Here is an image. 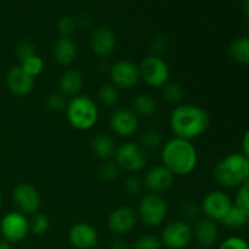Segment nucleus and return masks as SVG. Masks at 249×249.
I'll list each match as a JSON object with an SVG mask.
<instances>
[{
	"label": "nucleus",
	"mask_w": 249,
	"mask_h": 249,
	"mask_svg": "<svg viewBox=\"0 0 249 249\" xmlns=\"http://www.w3.org/2000/svg\"><path fill=\"white\" fill-rule=\"evenodd\" d=\"M91 150L99 160L108 162L116 155V141L108 134H97L91 141Z\"/></svg>",
	"instance_id": "nucleus-22"
},
{
	"label": "nucleus",
	"mask_w": 249,
	"mask_h": 249,
	"mask_svg": "<svg viewBox=\"0 0 249 249\" xmlns=\"http://www.w3.org/2000/svg\"><path fill=\"white\" fill-rule=\"evenodd\" d=\"M57 29L60 32L61 36H68L72 38L73 33L77 29V22L72 17H62L57 23Z\"/></svg>",
	"instance_id": "nucleus-39"
},
{
	"label": "nucleus",
	"mask_w": 249,
	"mask_h": 249,
	"mask_svg": "<svg viewBox=\"0 0 249 249\" xmlns=\"http://www.w3.org/2000/svg\"><path fill=\"white\" fill-rule=\"evenodd\" d=\"M243 9H245L246 15L249 17V0H245V2H243Z\"/></svg>",
	"instance_id": "nucleus-44"
},
{
	"label": "nucleus",
	"mask_w": 249,
	"mask_h": 249,
	"mask_svg": "<svg viewBox=\"0 0 249 249\" xmlns=\"http://www.w3.org/2000/svg\"><path fill=\"white\" fill-rule=\"evenodd\" d=\"M97 99H99L100 104L104 106L113 107L118 104L119 91L113 84L107 83V84L100 87L99 91H97Z\"/></svg>",
	"instance_id": "nucleus-27"
},
{
	"label": "nucleus",
	"mask_w": 249,
	"mask_h": 249,
	"mask_svg": "<svg viewBox=\"0 0 249 249\" xmlns=\"http://www.w3.org/2000/svg\"><path fill=\"white\" fill-rule=\"evenodd\" d=\"M109 249H129V245L126 243L125 240H123L122 237H118L111 243Z\"/></svg>",
	"instance_id": "nucleus-42"
},
{
	"label": "nucleus",
	"mask_w": 249,
	"mask_h": 249,
	"mask_svg": "<svg viewBox=\"0 0 249 249\" xmlns=\"http://www.w3.org/2000/svg\"><path fill=\"white\" fill-rule=\"evenodd\" d=\"M139 143L143 150H156V148L162 147L163 145V135L158 129L156 128H146L141 131Z\"/></svg>",
	"instance_id": "nucleus-26"
},
{
	"label": "nucleus",
	"mask_w": 249,
	"mask_h": 249,
	"mask_svg": "<svg viewBox=\"0 0 249 249\" xmlns=\"http://www.w3.org/2000/svg\"><path fill=\"white\" fill-rule=\"evenodd\" d=\"M162 96L168 104L180 105L184 100V89L179 83L168 82L162 88Z\"/></svg>",
	"instance_id": "nucleus-28"
},
{
	"label": "nucleus",
	"mask_w": 249,
	"mask_h": 249,
	"mask_svg": "<svg viewBox=\"0 0 249 249\" xmlns=\"http://www.w3.org/2000/svg\"><path fill=\"white\" fill-rule=\"evenodd\" d=\"M233 204L242 209L243 212H246L249 216V181L245 182L242 186L238 187Z\"/></svg>",
	"instance_id": "nucleus-36"
},
{
	"label": "nucleus",
	"mask_w": 249,
	"mask_h": 249,
	"mask_svg": "<svg viewBox=\"0 0 249 249\" xmlns=\"http://www.w3.org/2000/svg\"><path fill=\"white\" fill-rule=\"evenodd\" d=\"M230 57L241 65H249V36H238L229 46Z\"/></svg>",
	"instance_id": "nucleus-24"
},
{
	"label": "nucleus",
	"mask_w": 249,
	"mask_h": 249,
	"mask_svg": "<svg viewBox=\"0 0 249 249\" xmlns=\"http://www.w3.org/2000/svg\"><path fill=\"white\" fill-rule=\"evenodd\" d=\"M133 249H162V242L156 236L145 233L136 238Z\"/></svg>",
	"instance_id": "nucleus-33"
},
{
	"label": "nucleus",
	"mask_w": 249,
	"mask_h": 249,
	"mask_svg": "<svg viewBox=\"0 0 249 249\" xmlns=\"http://www.w3.org/2000/svg\"><path fill=\"white\" fill-rule=\"evenodd\" d=\"M169 125L175 138L191 141L208 130L211 125V116L201 106L180 104L175 106L170 113Z\"/></svg>",
	"instance_id": "nucleus-1"
},
{
	"label": "nucleus",
	"mask_w": 249,
	"mask_h": 249,
	"mask_svg": "<svg viewBox=\"0 0 249 249\" xmlns=\"http://www.w3.org/2000/svg\"><path fill=\"white\" fill-rule=\"evenodd\" d=\"M160 160L174 177H187L196 169L198 155L191 141L174 136L162 145Z\"/></svg>",
	"instance_id": "nucleus-2"
},
{
	"label": "nucleus",
	"mask_w": 249,
	"mask_h": 249,
	"mask_svg": "<svg viewBox=\"0 0 249 249\" xmlns=\"http://www.w3.org/2000/svg\"><path fill=\"white\" fill-rule=\"evenodd\" d=\"M19 66H21L22 70H23L27 74H29L33 78L40 75L44 71V61L38 53H36V55L31 56V57L22 61Z\"/></svg>",
	"instance_id": "nucleus-31"
},
{
	"label": "nucleus",
	"mask_w": 249,
	"mask_h": 249,
	"mask_svg": "<svg viewBox=\"0 0 249 249\" xmlns=\"http://www.w3.org/2000/svg\"><path fill=\"white\" fill-rule=\"evenodd\" d=\"M109 128L119 138H130L138 131L140 119L128 107H119L109 117Z\"/></svg>",
	"instance_id": "nucleus-14"
},
{
	"label": "nucleus",
	"mask_w": 249,
	"mask_h": 249,
	"mask_svg": "<svg viewBox=\"0 0 249 249\" xmlns=\"http://www.w3.org/2000/svg\"><path fill=\"white\" fill-rule=\"evenodd\" d=\"M29 231V219L17 211L7 212L0 219V235L9 243H18L27 238Z\"/></svg>",
	"instance_id": "nucleus-8"
},
{
	"label": "nucleus",
	"mask_w": 249,
	"mask_h": 249,
	"mask_svg": "<svg viewBox=\"0 0 249 249\" xmlns=\"http://www.w3.org/2000/svg\"><path fill=\"white\" fill-rule=\"evenodd\" d=\"M168 211L169 209L164 197L148 192L139 201L136 214L143 225L156 228L164 223L168 216Z\"/></svg>",
	"instance_id": "nucleus-5"
},
{
	"label": "nucleus",
	"mask_w": 249,
	"mask_h": 249,
	"mask_svg": "<svg viewBox=\"0 0 249 249\" xmlns=\"http://www.w3.org/2000/svg\"><path fill=\"white\" fill-rule=\"evenodd\" d=\"M50 229V219L44 213H36L29 219V231L36 236H43Z\"/></svg>",
	"instance_id": "nucleus-29"
},
{
	"label": "nucleus",
	"mask_w": 249,
	"mask_h": 249,
	"mask_svg": "<svg viewBox=\"0 0 249 249\" xmlns=\"http://www.w3.org/2000/svg\"><path fill=\"white\" fill-rule=\"evenodd\" d=\"M194 238L198 243V247L211 248L216 243L219 237V228L216 221L208 218H199L192 228Z\"/></svg>",
	"instance_id": "nucleus-19"
},
{
	"label": "nucleus",
	"mask_w": 249,
	"mask_h": 249,
	"mask_svg": "<svg viewBox=\"0 0 249 249\" xmlns=\"http://www.w3.org/2000/svg\"><path fill=\"white\" fill-rule=\"evenodd\" d=\"M111 84L117 89L130 90L140 80V70L139 65L129 60H119L112 63L108 70Z\"/></svg>",
	"instance_id": "nucleus-11"
},
{
	"label": "nucleus",
	"mask_w": 249,
	"mask_h": 249,
	"mask_svg": "<svg viewBox=\"0 0 249 249\" xmlns=\"http://www.w3.org/2000/svg\"><path fill=\"white\" fill-rule=\"evenodd\" d=\"M78 55L77 44L72 38L60 36L53 45V60L61 66H71Z\"/></svg>",
	"instance_id": "nucleus-20"
},
{
	"label": "nucleus",
	"mask_w": 249,
	"mask_h": 249,
	"mask_svg": "<svg viewBox=\"0 0 249 249\" xmlns=\"http://www.w3.org/2000/svg\"><path fill=\"white\" fill-rule=\"evenodd\" d=\"M175 177L165 167L155 165L146 172L143 177V189L147 190L150 194L160 195L168 191L174 184Z\"/></svg>",
	"instance_id": "nucleus-15"
},
{
	"label": "nucleus",
	"mask_w": 249,
	"mask_h": 249,
	"mask_svg": "<svg viewBox=\"0 0 249 249\" xmlns=\"http://www.w3.org/2000/svg\"><path fill=\"white\" fill-rule=\"evenodd\" d=\"M66 117L75 130L88 131L91 130L99 122L100 111L91 97L79 94L67 102Z\"/></svg>",
	"instance_id": "nucleus-4"
},
{
	"label": "nucleus",
	"mask_w": 249,
	"mask_h": 249,
	"mask_svg": "<svg viewBox=\"0 0 249 249\" xmlns=\"http://www.w3.org/2000/svg\"><path fill=\"white\" fill-rule=\"evenodd\" d=\"M131 109L139 117V119H147L155 116L157 112V102L151 95L139 94L131 101Z\"/></svg>",
	"instance_id": "nucleus-23"
},
{
	"label": "nucleus",
	"mask_w": 249,
	"mask_h": 249,
	"mask_svg": "<svg viewBox=\"0 0 249 249\" xmlns=\"http://www.w3.org/2000/svg\"><path fill=\"white\" fill-rule=\"evenodd\" d=\"M232 206L233 202L229 194L223 190H213L202 199L201 211L204 214V218L220 223Z\"/></svg>",
	"instance_id": "nucleus-12"
},
{
	"label": "nucleus",
	"mask_w": 249,
	"mask_h": 249,
	"mask_svg": "<svg viewBox=\"0 0 249 249\" xmlns=\"http://www.w3.org/2000/svg\"><path fill=\"white\" fill-rule=\"evenodd\" d=\"M241 148H242V152L241 153L249 160V129L243 134L242 141H241Z\"/></svg>",
	"instance_id": "nucleus-41"
},
{
	"label": "nucleus",
	"mask_w": 249,
	"mask_h": 249,
	"mask_svg": "<svg viewBox=\"0 0 249 249\" xmlns=\"http://www.w3.org/2000/svg\"><path fill=\"white\" fill-rule=\"evenodd\" d=\"M15 53H16V56L19 60V62H22V61H24L26 58L36 55V45H34L32 41L23 40L16 46V51H15Z\"/></svg>",
	"instance_id": "nucleus-37"
},
{
	"label": "nucleus",
	"mask_w": 249,
	"mask_h": 249,
	"mask_svg": "<svg viewBox=\"0 0 249 249\" xmlns=\"http://www.w3.org/2000/svg\"><path fill=\"white\" fill-rule=\"evenodd\" d=\"M140 79L153 89H162L170 78V68L162 56L148 55L139 65Z\"/></svg>",
	"instance_id": "nucleus-6"
},
{
	"label": "nucleus",
	"mask_w": 249,
	"mask_h": 249,
	"mask_svg": "<svg viewBox=\"0 0 249 249\" xmlns=\"http://www.w3.org/2000/svg\"><path fill=\"white\" fill-rule=\"evenodd\" d=\"M67 102V97L63 96L61 92H51L46 96L45 100L46 107L53 112H61L66 109Z\"/></svg>",
	"instance_id": "nucleus-35"
},
{
	"label": "nucleus",
	"mask_w": 249,
	"mask_h": 249,
	"mask_svg": "<svg viewBox=\"0 0 249 249\" xmlns=\"http://www.w3.org/2000/svg\"><path fill=\"white\" fill-rule=\"evenodd\" d=\"M5 84L12 95L24 97L32 92L34 88V78L27 74L21 66H12L5 75Z\"/></svg>",
	"instance_id": "nucleus-16"
},
{
	"label": "nucleus",
	"mask_w": 249,
	"mask_h": 249,
	"mask_svg": "<svg viewBox=\"0 0 249 249\" xmlns=\"http://www.w3.org/2000/svg\"><path fill=\"white\" fill-rule=\"evenodd\" d=\"M84 85V77L82 72L75 68H68L61 74L60 80H58V88L60 92L66 97H74L79 95Z\"/></svg>",
	"instance_id": "nucleus-21"
},
{
	"label": "nucleus",
	"mask_w": 249,
	"mask_h": 249,
	"mask_svg": "<svg viewBox=\"0 0 249 249\" xmlns=\"http://www.w3.org/2000/svg\"><path fill=\"white\" fill-rule=\"evenodd\" d=\"M0 249H12L11 243H9L5 240H0Z\"/></svg>",
	"instance_id": "nucleus-43"
},
{
	"label": "nucleus",
	"mask_w": 249,
	"mask_h": 249,
	"mask_svg": "<svg viewBox=\"0 0 249 249\" xmlns=\"http://www.w3.org/2000/svg\"><path fill=\"white\" fill-rule=\"evenodd\" d=\"M180 213L186 223L190 224L191 221H197L201 218V204H198L194 199H186L180 204Z\"/></svg>",
	"instance_id": "nucleus-30"
},
{
	"label": "nucleus",
	"mask_w": 249,
	"mask_h": 249,
	"mask_svg": "<svg viewBox=\"0 0 249 249\" xmlns=\"http://www.w3.org/2000/svg\"><path fill=\"white\" fill-rule=\"evenodd\" d=\"M68 241L74 249H92L99 242V232L88 223H77L68 231Z\"/></svg>",
	"instance_id": "nucleus-17"
},
{
	"label": "nucleus",
	"mask_w": 249,
	"mask_h": 249,
	"mask_svg": "<svg viewBox=\"0 0 249 249\" xmlns=\"http://www.w3.org/2000/svg\"><path fill=\"white\" fill-rule=\"evenodd\" d=\"M138 221L139 218L136 209L129 206H121L109 213L107 226L113 235L122 237L130 233L138 225Z\"/></svg>",
	"instance_id": "nucleus-13"
},
{
	"label": "nucleus",
	"mask_w": 249,
	"mask_h": 249,
	"mask_svg": "<svg viewBox=\"0 0 249 249\" xmlns=\"http://www.w3.org/2000/svg\"><path fill=\"white\" fill-rule=\"evenodd\" d=\"M194 249H208V248H202V247H197V248H194Z\"/></svg>",
	"instance_id": "nucleus-46"
},
{
	"label": "nucleus",
	"mask_w": 249,
	"mask_h": 249,
	"mask_svg": "<svg viewBox=\"0 0 249 249\" xmlns=\"http://www.w3.org/2000/svg\"><path fill=\"white\" fill-rule=\"evenodd\" d=\"M2 203H4V199H2V195L1 192H0V211H1L2 208Z\"/></svg>",
	"instance_id": "nucleus-45"
},
{
	"label": "nucleus",
	"mask_w": 249,
	"mask_h": 249,
	"mask_svg": "<svg viewBox=\"0 0 249 249\" xmlns=\"http://www.w3.org/2000/svg\"><path fill=\"white\" fill-rule=\"evenodd\" d=\"M248 181H249V177H248Z\"/></svg>",
	"instance_id": "nucleus-49"
},
{
	"label": "nucleus",
	"mask_w": 249,
	"mask_h": 249,
	"mask_svg": "<svg viewBox=\"0 0 249 249\" xmlns=\"http://www.w3.org/2000/svg\"><path fill=\"white\" fill-rule=\"evenodd\" d=\"M119 174H121V169L116 164V162H112V160L105 162L99 169L100 180L106 182V184H111L114 180L118 179Z\"/></svg>",
	"instance_id": "nucleus-32"
},
{
	"label": "nucleus",
	"mask_w": 249,
	"mask_h": 249,
	"mask_svg": "<svg viewBox=\"0 0 249 249\" xmlns=\"http://www.w3.org/2000/svg\"><path fill=\"white\" fill-rule=\"evenodd\" d=\"M12 203L15 206V211L24 214V215H33L38 213L41 206L40 194L38 190L31 184L21 182L16 185L11 194Z\"/></svg>",
	"instance_id": "nucleus-10"
},
{
	"label": "nucleus",
	"mask_w": 249,
	"mask_h": 249,
	"mask_svg": "<svg viewBox=\"0 0 249 249\" xmlns=\"http://www.w3.org/2000/svg\"><path fill=\"white\" fill-rule=\"evenodd\" d=\"M123 189L124 191L126 192L128 196H131V197L139 196V195L142 192V189H143L142 180H140L134 174L128 175L123 181Z\"/></svg>",
	"instance_id": "nucleus-34"
},
{
	"label": "nucleus",
	"mask_w": 249,
	"mask_h": 249,
	"mask_svg": "<svg viewBox=\"0 0 249 249\" xmlns=\"http://www.w3.org/2000/svg\"><path fill=\"white\" fill-rule=\"evenodd\" d=\"M213 177L223 189H238L248 181L249 160L241 152L226 155L215 164Z\"/></svg>",
	"instance_id": "nucleus-3"
},
{
	"label": "nucleus",
	"mask_w": 249,
	"mask_h": 249,
	"mask_svg": "<svg viewBox=\"0 0 249 249\" xmlns=\"http://www.w3.org/2000/svg\"><path fill=\"white\" fill-rule=\"evenodd\" d=\"M160 240L167 249H185L194 240L192 226L184 220L168 223L160 232Z\"/></svg>",
	"instance_id": "nucleus-9"
},
{
	"label": "nucleus",
	"mask_w": 249,
	"mask_h": 249,
	"mask_svg": "<svg viewBox=\"0 0 249 249\" xmlns=\"http://www.w3.org/2000/svg\"><path fill=\"white\" fill-rule=\"evenodd\" d=\"M92 249H101V248H97V247H95V248H92Z\"/></svg>",
	"instance_id": "nucleus-47"
},
{
	"label": "nucleus",
	"mask_w": 249,
	"mask_h": 249,
	"mask_svg": "<svg viewBox=\"0 0 249 249\" xmlns=\"http://www.w3.org/2000/svg\"><path fill=\"white\" fill-rule=\"evenodd\" d=\"M117 38L113 32L107 27H99L94 31L90 38V48L94 55L100 58L111 56L116 50Z\"/></svg>",
	"instance_id": "nucleus-18"
},
{
	"label": "nucleus",
	"mask_w": 249,
	"mask_h": 249,
	"mask_svg": "<svg viewBox=\"0 0 249 249\" xmlns=\"http://www.w3.org/2000/svg\"><path fill=\"white\" fill-rule=\"evenodd\" d=\"M247 225H249V218H248V224H247Z\"/></svg>",
	"instance_id": "nucleus-48"
},
{
	"label": "nucleus",
	"mask_w": 249,
	"mask_h": 249,
	"mask_svg": "<svg viewBox=\"0 0 249 249\" xmlns=\"http://www.w3.org/2000/svg\"><path fill=\"white\" fill-rule=\"evenodd\" d=\"M150 48L151 51H152V55L162 56V53H164L168 48L167 39L162 36H155V38H152V40H151Z\"/></svg>",
	"instance_id": "nucleus-40"
},
{
	"label": "nucleus",
	"mask_w": 249,
	"mask_h": 249,
	"mask_svg": "<svg viewBox=\"0 0 249 249\" xmlns=\"http://www.w3.org/2000/svg\"><path fill=\"white\" fill-rule=\"evenodd\" d=\"M114 162L119 169L134 174L141 172L147 165V153L135 141H126L117 147Z\"/></svg>",
	"instance_id": "nucleus-7"
},
{
	"label": "nucleus",
	"mask_w": 249,
	"mask_h": 249,
	"mask_svg": "<svg viewBox=\"0 0 249 249\" xmlns=\"http://www.w3.org/2000/svg\"><path fill=\"white\" fill-rule=\"evenodd\" d=\"M248 218L249 216L246 212H243L242 209L238 208L237 206L233 204L220 223L221 225L225 226L226 229H230V230H237V229H241L243 228V226L247 225Z\"/></svg>",
	"instance_id": "nucleus-25"
},
{
	"label": "nucleus",
	"mask_w": 249,
	"mask_h": 249,
	"mask_svg": "<svg viewBox=\"0 0 249 249\" xmlns=\"http://www.w3.org/2000/svg\"><path fill=\"white\" fill-rule=\"evenodd\" d=\"M218 249H249V243L241 236H230L220 243Z\"/></svg>",
	"instance_id": "nucleus-38"
}]
</instances>
